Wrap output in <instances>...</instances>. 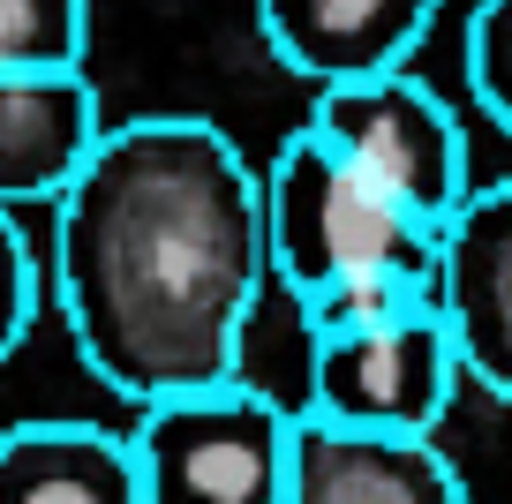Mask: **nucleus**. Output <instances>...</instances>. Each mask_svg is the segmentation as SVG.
Here are the masks:
<instances>
[{"label": "nucleus", "instance_id": "423d86ee", "mask_svg": "<svg viewBox=\"0 0 512 504\" xmlns=\"http://www.w3.org/2000/svg\"><path fill=\"white\" fill-rule=\"evenodd\" d=\"M437 316L467 384L512 407V181H482L437 241Z\"/></svg>", "mask_w": 512, "mask_h": 504}, {"label": "nucleus", "instance_id": "f03ea898", "mask_svg": "<svg viewBox=\"0 0 512 504\" xmlns=\"http://www.w3.org/2000/svg\"><path fill=\"white\" fill-rule=\"evenodd\" d=\"M264 234H272V286L287 294L302 339L362 331L437 301V241L407 204L317 128H294L264 166Z\"/></svg>", "mask_w": 512, "mask_h": 504}, {"label": "nucleus", "instance_id": "ddd939ff", "mask_svg": "<svg viewBox=\"0 0 512 504\" xmlns=\"http://www.w3.org/2000/svg\"><path fill=\"white\" fill-rule=\"evenodd\" d=\"M31 324H38V264H31V241H23L16 211L0 204V369L31 339Z\"/></svg>", "mask_w": 512, "mask_h": 504}, {"label": "nucleus", "instance_id": "f8f14e48", "mask_svg": "<svg viewBox=\"0 0 512 504\" xmlns=\"http://www.w3.org/2000/svg\"><path fill=\"white\" fill-rule=\"evenodd\" d=\"M460 61H467V83H475V106L512 136V0H475Z\"/></svg>", "mask_w": 512, "mask_h": 504}, {"label": "nucleus", "instance_id": "1a4fd4ad", "mask_svg": "<svg viewBox=\"0 0 512 504\" xmlns=\"http://www.w3.org/2000/svg\"><path fill=\"white\" fill-rule=\"evenodd\" d=\"M106 143V113L83 68L0 76V204H61L91 151Z\"/></svg>", "mask_w": 512, "mask_h": 504}, {"label": "nucleus", "instance_id": "39448f33", "mask_svg": "<svg viewBox=\"0 0 512 504\" xmlns=\"http://www.w3.org/2000/svg\"><path fill=\"white\" fill-rule=\"evenodd\" d=\"M460 384L467 369H460V347H452L437 301L384 316V324H362V331L302 339V414H324V422L437 437Z\"/></svg>", "mask_w": 512, "mask_h": 504}, {"label": "nucleus", "instance_id": "7ed1b4c3", "mask_svg": "<svg viewBox=\"0 0 512 504\" xmlns=\"http://www.w3.org/2000/svg\"><path fill=\"white\" fill-rule=\"evenodd\" d=\"M294 414H302L294 399L256 377L144 407L128 437L144 459L151 504H287Z\"/></svg>", "mask_w": 512, "mask_h": 504}, {"label": "nucleus", "instance_id": "0eeeda50", "mask_svg": "<svg viewBox=\"0 0 512 504\" xmlns=\"http://www.w3.org/2000/svg\"><path fill=\"white\" fill-rule=\"evenodd\" d=\"M287 504H475L437 437L354 429L324 414H294Z\"/></svg>", "mask_w": 512, "mask_h": 504}, {"label": "nucleus", "instance_id": "9d476101", "mask_svg": "<svg viewBox=\"0 0 512 504\" xmlns=\"http://www.w3.org/2000/svg\"><path fill=\"white\" fill-rule=\"evenodd\" d=\"M0 504H151L136 437H113L106 422H38L0 429Z\"/></svg>", "mask_w": 512, "mask_h": 504}, {"label": "nucleus", "instance_id": "f257e3e1", "mask_svg": "<svg viewBox=\"0 0 512 504\" xmlns=\"http://www.w3.org/2000/svg\"><path fill=\"white\" fill-rule=\"evenodd\" d=\"M264 286V174L204 113L113 121L53 204L61 324L83 369L136 414L249 377Z\"/></svg>", "mask_w": 512, "mask_h": 504}, {"label": "nucleus", "instance_id": "20e7f679", "mask_svg": "<svg viewBox=\"0 0 512 504\" xmlns=\"http://www.w3.org/2000/svg\"><path fill=\"white\" fill-rule=\"evenodd\" d=\"M309 128L332 136L339 151H347L392 204L415 211L430 234H445V226L460 219V204L475 196L460 113H452L430 83H415L407 68L362 76V83H324L317 106H309Z\"/></svg>", "mask_w": 512, "mask_h": 504}, {"label": "nucleus", "instance_id": "9b49d317", "mask_svg": "<svg viewBox=\"0 0 512 504\" xmlns=\"http://www.w3.org/2000/svg\"><path fill=\"white\" fill-rule=\"evenodd\" d=\"M91 0H0V76L31 68H83Z\"/></svg>", "mask_w": 512, "mask_h": 504}, {"label": "nucleus", "instance_id": "6e6552de", "mask_svg": "<svg viewBox=\"0 0 512 504\" xmlns=\"http://www.w3.org/2000/svg\"><path fill=\"white\" fill-rule=\"evenodd\" d=\"M430 23L437 0H256V31H264L272 61L317 91L407 68Z\"/></svg>", "mask_w": 512, "mask_h": 504}]
</instances>
